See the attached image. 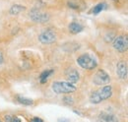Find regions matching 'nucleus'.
I'll return each instance as SVG.
<instances>
[{"label":"nucleus","mask_w":128,"mask_h":122,"mask_svg":"<svg viewBox=\"0 0 128 122\" xmlns=\"http://www.w3.org/2000/svg\"><path fill=\"white\" fill-rule=\"evenodd\" d=\"M112 94V88L110 86L106 85L104 87H102V89L98 90V91L94 92L91 96H90V102L92 104H100L102 100H106L108 98H110Z\"/></svg>","instance_id":"1"},{"label":"nucleus","mask_w":128,"mask_h":122,"mask_svg":"<svg viewBox=\"0 0 128 122\" xmlns=\"http://www.w3.org/2000/svg\"><path fill=\"white\" fill-rule=\"evenodd\" d=\"M77 63L80 67L84 68V69H87V70H93L98 65V62H96V59L88 53L80 55L77 59Z\"/></svg>","instance_id":"2"},{"label":"nucleus","mask_w":128,"mask_h":122,"mask_svg":"<svg viewBox=\"0 0 128 122\" xmlns=\"http://www.w3.org/2000/svg\"><path fill=\"white\" fill-rule=\"evenodd\" d=\"M52 90L55 94H70L76 91V87L69 82H54Z\"/></svg>","instance_id":"3"},{"label":"nucleus","mask_w":128,"mask_h":122,"mask_svg":"<svg viewBox=\"0 0 128 122\" xmlns=\"http://www.w3.org/2000/svg\"><path fill=\"white\" fill-rule=\"evenodd\" d=\"M113 48L118 52H125L128 49V36L121 34L114 38L112 42Z\"/></svg>","instance_id":"4"},{"label":"nucleus","mask_w":128,"mask_h":122,"mask_svg":"<svg viewBox=\"0 0 128 122\" xmlns=\"http://www.w3.org/2000/svg\"><path fill=\"white\" fill-rule=\"evenodd\" d=\"M29 15H30V18L32 19V21L36 22V23H42V24L48 22L49 18H50L49 14L42 12L38 9H32V10H31Z\"/></svg>","instance_id":"5"},{"label":"nucleus","mask_w":128,"mask_h":122,"mask_svg":"<svg viewBox=\"0 0 128 122\" xmlns=\"http://www.w3.org/2000/svg\"><path fill=\"white\" fill-rule=\"evenodd\" d=\"M93 82H94V84H96L98 86H104V85L106 86L110 82V78L104 70L100 69L95 74Z\"/></svg>","instance_id":"6"},{"label":"nucleus","mask_w":128,"mask_h":122,"mask_svg":"<svg viewBox=\"0 0 128 122\" xmlns=\"http://www.w3.org/2000/svg\"><path fill=\"white\" fill-rule=\"evenodd\" d=\"M38 40L42 44H50L52 42H55L56 40V34L52 30L48 29V30H44L40 36H38Z\"/></svg>","instance_id":"7"},{"label":"nucleus","mask_w":128,"mask_h":122,"mask_svg":"<svg viewBox=\"0 0 128 122\" xmlns=\"http://www.w3.org/2000/svg\"><path fill=\"white\" fill-rule=\"evenodd\" d=\"M65 77L67 79V82L71 83V84H76L79 79H80V75H79V72L76 70V69H73V68H70L66 71L65 73Z\"/></svg>","instance_id":"8"},{"label":"nucleus","mask_w":128,"mask_h":122,"mask_svg":"<svg viewBox=\"0 0 128 122\" xmlns=\"http://www.w3.org/2000/svg\"><path fill=\"white\" fill-rule=\"evenodd\" d=\"M67 5L73 9V10H76V11H79L82 12L86 9L87 5H86V2L84 0H69L67 2Z\"/></svg>","instance_id":"9"},{"label":"nucleus","mask_w":128,"mask_h":122,"mask_svg":"<svg viewBox=\"0 0 128 122\" xmlns=\"http://www.w3.org/2000/svg\"><path fill=\"white\" fill-rule=\"evenodd\" d=\"M116 74H117V76L119 77L121 80H125L127 78L128 68L125 62L120 61V62L117 63V66H116Z\"/></svg>","instance_id":"10"},{"label":"nucleus","mask_w":128,"mask_h":122,"mask_svg":"<svg viewBox=\"0 0 128 122\" xmlns=\"http://www.w3.org/2000/svg\"><path fill=\"white\" fill-rule=\"evenodd\" d=\"M100 120L102 122H119L114 114L108 112H102L100 114Z\"/></svg>","instance_id":"11"},{"label":"nucleus","mask_w":128,"mask_h":122,"mask_svg":"<svg viewBox=\"0 0 128 122\" xmlns=\"http://www.w3.org/2000/svg\"><path fill=\"white\" fill-rule=\"evenodd\" d=\"M83 30V26H81L80 24L76 23V22H72L70 25H69V32L73 34H79Z\"/></svg>","instance_id":"12"},{"label":"nucleus","mask_w":128,"mask_h":122,"mask_svg":"<svg viewBox=\"0 0 128 122\" xmlns=\"http://www.w3.org/2000/svg\"><path fill=\"white\" fill-rule=\"evenodd\" d=\"M24 10H25V7H24V6L19 5V4H15V5H13V6L10 8L9 13H10L11 15H18V14H20L21 12H23Z\"/></svg>","instance_id":"13"},{"label":"nucleus","mask_w":128,"mask_h":122,"mask_svg":"<svg viewBox=\"0 0 128 122\" xmlns=\"http://www.w3.org/2000/svg\"><path fill=\"white\" fill-rule=\"evenodd\" d=\"M52 73H53V70H46V71H44V72L40 74V83H42V84H44V83H46L48 77L50 76Z\"/></svg>","instance_id":"14"},{"label":"nucleus","mask_w":128,"mask_h":122,"mask_svg":"<svg viewBox=\"0 0 128 122\" xmlns=\"http://www.w3.org/2000/svg\"><path fill=\"white\" fill-rule=\"evenodd\" d=\"M17 100H18L21 104H23V106H32V104H34L32 100L28 98H24V96H18V98H17Z\"/></svg>","instance_id":"15"},{"label":"nucleus","mask_w":128,"mask_h":122,"mask_svg":"<svg viewBox=\"0 0 128 122\" xmlns=\"http://www.w3.org/2000/svg\"><path fill=\"white\" fill-rule=\"evenodd\" d=\"M104 8H106V3H104V2H102V3H98V5H96V6L92 9V13L96 15V14H98L100 12H102Z\"/></svg>","instance_id":"16"},{"label":"nucleus","mask_w":128,"mask_h":122,"mask_svg":"<svg viewBox=\"0 0 128 122\" xmlns=\"http://www.w3.org/2000/svg\"><path fill=\"white\" fill-rule=\"evenodd\" d=\"M63 102L65 104H67V106H72V104H73V102H74L73 98H72V96H64Z\"/></svg>","instance_id":"17"},{"label":"nucleus","mask_w":128,"mask_h":122,"mask_svg":"<svg viewBox=\"0 0 128 122\" xmlns=\"http://www.w3.org/2000/svg\"><path fill=\"white\" fill-rule=\"evenodd\" d=\"M31 122H44L42 119H40V118H38V117H34Z\"/></svg>","instance_id":"18"},{"label":"nucleus","mask_w":128,"mask_h":122,"mask_svg":"<svg viewBox=\"0 0 128 122\" xmlns=\"http://www.w3.org/2000/svg\"><path fill=\"white\" fill-rule=\"evenodd\" d=\"M5 120H6V122H11V120H12V116L7 115V116L5 117Z\"/></svg>","instance_id":"19"},{"label":"nucleus","mask_w":128,"mask_h":122,"mask_svg":"<svg viewBox=\"0 0 128 122\" xmlns=\"http://www.w3.org/2000/svg\"><path fill=\"white\" fill-rule=\"evenodd\" d=\"M11 122H21V120L18 118V117H12V120Z\"/></svg>","instance_id":"20"},{"label":"nucleus","mask_w":128,"mask_h":122,"mask_svg":"<svg viewBox=\"0 0 128 122\" xmlns=\"http://www.w3.org/2000/svg\"><path fill=\"white\" fill-rule=\"evenodd\" d=\"M58 122H69V120H68L67 118H63V117H62V118H59V119H58Z\"/></svg>","instance_id":"21"},{"label":"nucleus","mask_w":128,"mask_h":122,"mask_svg":"<svg viewBox=\"0 0 128 122\" xmlns=\"http://www.w3.org/2000/svg\"><path fill=\"white\" fill-rule=\"evenodd\" d=\"M3 61H4V58H3V54H2V52L0 51V64H2V63H3Z\"/></svg>","instance_id":"22"},{"label":"nucleus","mask_w":128,"mask_h":122,"mask_svg":"<svg viewBox=\"0 0 128 122\" xmlns=\"http://www.w3.org/2000/svg\"><path fill=\"white\" fill-rule=\"evenodd\" d=\"M113 1H115V2H117V1H118V0H113Z\"/></svg>","instance_id":"23"},{"label":"nucleus","mask_w":128,"mask_h":122,"mask_svg":"<svg viewBox=\"0 0 128 122\" xmlns=\"http://www.w3.org/2000/svg\"><path fill=\"white\" fill-rule=\"evenodd\" d=\"M0 122H1V121H0Z\"/></svg>","instance_id":"24"}]
</instances>
